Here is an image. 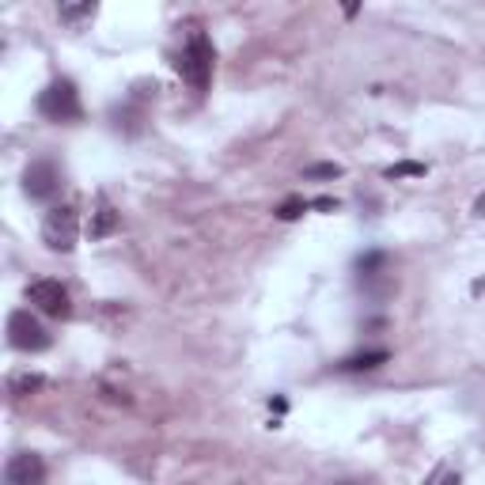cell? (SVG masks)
Listing matches in <instances>:
<instances>
[{
  "mask_svg": "<svg viewBox=\"0 0 485 485\" xmlns=\"http://www.w3.org/2000/svg\"><path fill=\"white\" fill-rule=\"evenodd\" d=\"M213 61H217L213 42H208L205 35H190L186 50L179 57V72L193 91H208V84H213Z\"/></svg>",
  "mask_w": 485,
  "mask_h": 485,
  "instance_id": "obj_1",
  "label": "cell"
},
{
  "mask_svg": "<svg viewBox=\"0 0 485 485\" xmlns=\"http://www.w3.org/2000/svg\"><path fill=\"white\" fill-rule=\"evenodd\" d=\"M38 115L46 122H80L84 118L80 91L72 80H54V84H46V91L38 95Z\"/></svg>",
  "mask_w": 485,
  "mask_h": 485,
  "instance_id": "obj_2",
  "label": "cell"
},
{
  "mask_svg": "<svg viewBox=\"0 0 485 485\" xmlns=\"http://www.w3.org/2000/svg\"><path fill=\"white\" fill-rule=\"evenodd\" d=\"M76 235H80V213L76 205H54L42 220V242L54 254H72L76 251Z\"/></svg>",
  "mask_w": 485,
  "mask_h": 485,
  "instance_id": "obj_3",
  "label": "cell"
},
{
  "mask_svg": "<svg viewBox=\"0 0 485 485\" xmlns=\"http://www.w3.org/2000/svg\"><path fill=\"white\" fill-rule=\"evenodd\" d=\"M27 303L35 307V311L50 315V319H69L72 315V300H69V288H64L61 281H30L27 285Z\"/></svg>",
  "mask_w": 485,
  "mask_h": 485,
  "instance_id": "obj_4",
  "label": "cell"
},
{
  "mask_svg": "<svg viewBox=\"0 0 485 485\" xmlns=\"http://www.w3.org/2000/svg\"><path fill=\"white\" fill-rule=\"evenodd\" d=\"M8 342L20 353H42V349H50L54 337L30 311H12L8 315Z\"/></svg>",
  "mask_w": 485,
  "mask_h": 485,
  "instance_id": "obj_5",
  "label": "cell"
},
{
  "mask_svg": "<svg viewBox=\"0 0 485 485\" xmlns=\"http://www.w3.org/2000/svg\"><path fill=\"white\" fill-rule=\"evenodd\" d=\"M23 190H27V198H35V201H50L57 198V190H61V167L54 164V159H30L27 171H23Z\"/></svg>",
  "mask_w": 485,
  "mask_h": 485,
  "instance_id": "obj_6",
  "label": "cell"
},
{
  "mask_svg": "<svg viewBox=\"0 0 485 485\" xmlns=\"http://www.w3.org/2000/svg\"><path fill=\"white\" fill-rule=\"evenodd\" d=\"M46 481V463L35 451H20L4 466V485H42Z\"/></svg>",
  "mask_w": 485,
  "mask_h": 485,
  "instance_id": "obj_7",
  "label": "cell"
},
{
  "mask_svg": "<svg viewBox=\"0 0 485 485\" xmlns=\"http://www.w3.org/2000/svg\"><path fill=\"white\" fill-rule=\"evenodd\" d=\"M118 208L110 205V198L106 193H99L95 198V213H91V224H88V235H91V242H99V239H106V235H115L118 232Z\"/></svg>",
  "mask_w": 485,
  "mask_h": 485,
  "instance_id": "obj_8",
  "label": "cell"
},
{
  "mask_svg": "<svg viewBox=\"0 0 485 485\" xmlns=\"http://www.w3.org/2000/svg\"><path fill=\"white\" fill-rule=\"evenodd\" d=\"M357 277H361V285L371 288V293H383L379 281H387V254H383V251L361 254V258H357Z\"/></svg>",
  "mask_w": 485,
  "mask_h": 485,
  "instance_id": "obj_9",
  "label": "cell"
},
{
  "mask_svg": "<svg viewBox=\"0 0 485 485\" xmlns=\"http://www.w3.org/2000/svg\"><path fill=\"white\" fill-rule=\"evenodd\" d=\"M387 361H391V353H387V349H364V353H353V357H345L337 368H342V371H371V368H379Z\"/></svg>",
  "mask_w": 485,
  "mask_h": 485,
  "instance_id": "obj_10",
  "label": "cell"
},
{
  "mask_svg": "<svg viewBox=\"0 0 485 485\" xmlns=\"http://www.w3.org/2000/svg\"><path fill=\"white\" fill-rule=\"evenodd\" d=\"M95 12H99V4H61L57 8V15H61V23H69V27H76V23H88V20H95Z\"/></svg>",
  "mask_w": 485,
  "mask_h": 485,
  "instance_id": "obj_11",
  "label": "cell"
},
{
  "mask_svg": "<svg viewBox=\"0 0 485 485\" xmlns=\"http://www.w3.org/2000/svg\"><path fill=\"white\" fill-rule=\"evenodd\" d=\"M425 171H429L425 164H413V159H406V164H395V167H387L383 174H387V179H421Z\"/></svg>",
  "mask_w": 485,
  "mask_h": 485,
  "instance_id": "obj_12",
  "label": "cell"
},
{
  "mask_svg": "<svg viewBox=\"0 0 485 485\" xmlns=\"http://www.w3.org/2000/svg\"><path fill=\"white\" fill-rule=\"evenodd\" d=\"M42 383H46V379L35 376V371H23V376H15V379H12V395H20V398H23V395H35Z\"/></svg>",
  "mask_w": 485,
  "mask_h": 485,
  "instance_id": "obj_13",
  "label": "cell"
},
{
  "mask_svg": "<svg viewBox=\"0 0 485 485\" xmlns=\"http://www.w3.org/2000/svg\"><path fill=\"white\" fill-rule=\"evenodd\" d=\"M307 205L303 198H288V201H281V208H277V220H296V217H303L307 213Z\"/></svg>",
  "mask_w": 485,
  "mask_h": 485,
  "instance_id": "obj_14",
  "label": "cell"
},
{
  "mask_svg": "<svg viewBox=\"0 0 485 485\" xmlns=\"http://www.w3.org/2000/svg\"><path fill=\"white\" fill-rule=\"evenodd\" d=\"M303 174H307V179H337V174H342V167H337V164H311Z\"/></svg>",
  "mask_w": 485,
  "mask_h": 485,
  "instance_id": "obj_15",
  "label": "cell"
},
{
  "mask_svg": "<svg viewBox=\"0 0 485 485\" xmlns=\"http://www.w3.org/2000/svg\"><path fill=\"white\" fill-rule=\"evenodd\" d=\"M311 205H315V208H322V213H327V208H334L337 201H334V198H319V201H311Z\"/></svg>",
  "mask_w": 485,
  "mask_h": 485,
  "instance_id": "obj_16",
  "label": "cell"
},
{
  "mask_svg": "<svg viewBox=\"0 0 485 485\" xmlns=\"http://www.w3.org/2000/svg\"><path fill=\"white\" fill-rule=\"evenodd\" d=\"M474 217H485V193H481L478 205H474Z\"/></svg>",
  "mask_w": 485,
  "mask_h": 485,
  "instance_id": "obj_17",
  "label": "cell"
}]
</instances>
